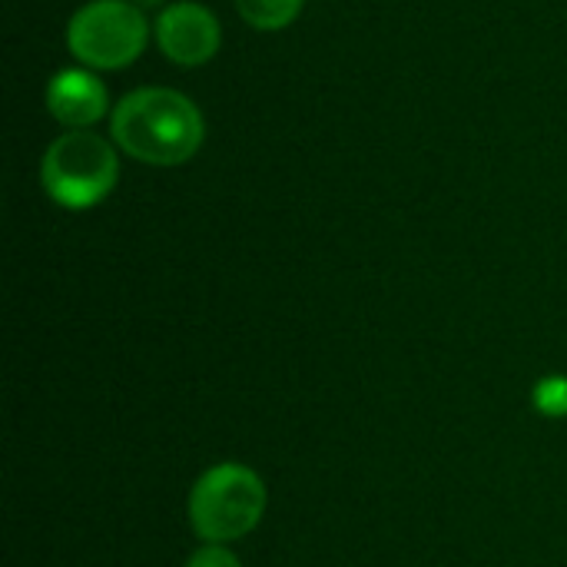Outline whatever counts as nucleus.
Returning a JSON list of instances; mask_svg holds the SVG:
<instances>
[{
	"mask_svg": "<svg viewBox=\"0 0 567 567\" xmlns=\"http://www.w3.org/2000/svg\"><path fill=\"white\" fill-rule=\"evenodd\" d=\"M532 405L545 419H567V375H545L532 389Z\"/></svg>",
	"mask_w": 567,
	"mask_h": 567,
	"instance_id": "nucleus-8",
	"label": "nucleus"
},
{
	"mask_svg": "<svg viewBox=\"0 0 567 567\" xmlns=\"http://www.w3.org/2000/svg\"><path fill=\"white\" fill-rule=\"evenodd\" d=\"M233 3L243 23H249L259 33H279L292 27L306 7V0H233Z\"/></svg>",
	"mask_w": 567,
	"mask_h": 567,
	"instance_id": "nucleus-7",
	"label": "nucleus"
},
{
	"mask_svg": "<svg viewBox=\"0 0 567 567\" xmlns=\"http://www.w3.org/2000/svg\"><path fill=\"white\" fill-rule=\"evenodd\" d=\"M133 3H136L140 10H150V7H159V10H163V7H166V0H133Z\"/></svg>",
	"mask_w": 567,
	"mask_h": 567,
	"instance_id": "nucleus-10",
	"label": "nucleus"
},
{
	"mask_svg": "<svg viewBox=\"0 0 567 567\" xmlns=\"http://www.w3.org/2000/svg\"><path fill=\"white\" fill-rule=\"evenodd\" d=\"M110 140L143 166L189 163L206 143V116L193 96L173 86H136L113 103Z\"/></svg>",
	"mask_w": 567,
	"mask_h": 567,
	"instance_id": "nucleus-1",
	"label": "nucleus"
},
{
	"mask_svg": "<svg viewBox=\"0 0 567 567\" xmlns=\"http://www.w3.org/2000/svg\"><path fill=\"white\" fill-rule=\"evenodd\" d=\"M43 106L63 130H93L113 113L110 86L96 70L80 63L56 70L43 86Z\"/></svg>",
	"mask_w": 567,
	"mask_h": 567,
	"instance_id": "nucleus-6",
	"label": "nucleus"
},
{
	"mask_svg": "<svg viewBox=\"0 0 567 567\" xmlns=\"http://www.w3.org/2000/svg\"><path fill=\"white\" fill-rule=\"evenodd\" d=\"M120 183V150L96 130H63L40 156V186L66 213L100 206Z\"/></svg>",
	"mask_w": 567,
	"mask_h": 567,
	"instance_id": "nucleus-2",
	"label": "nucleus"
},
{
	"mask_svg": "<svg viewBox=\"0 0 567 567\" xmlns=\"http://www.w3.org/2000/svg\"><path fill=\"white\" fill-rule=\"evenodd\" d=\"M153 43L173 66H206L223 47V23L199 0H173L153 17Z\"/></svg>",
	"mask_w": 567,
	"mask_h": 567,
	"instance_id": "nucleus-5",
	"label": "nucleus"
},
{
	"mask_svg": "<svg viewBox=\"0 0 567 567\" xmlns=\"http://www.w3.org/2000/svg\"><path fill=\"white\" fill-rule=\"evenodd\" d=\"M269 508L262 475L243 462H219L206 468L186 498V518L203 545H233L252 535Z\"/></svg>",
	"mask_w": 567,
	"mask_h": 567,
	"instance_id": "nucleus-3",
	"label": "nucleus"
},
{
	"mask_svg": "<svg viewBox=\"0 0 567 567\" xmlns=\"http://www.w3.org/2000/svg\"><path fill=\"white\" fill-rule=\"evenodd\" d=\"M63 40L73 63L113 73L133 66L146 53L153 20L133 0H86L70 13Z\"/></svg>",
	"mask_w": 567,
	"mask_h": 567,
	"instance_id": "nucleus-4",
	"label": "nucleus"
},
{
	"mask_svg": "<svg viewBox=\"0 0 567 567\" xmlns=\"http://www.w3.org/2000/svg\"><path fill=\"white\" fill-rule=\"evenodd\" d=\"M186 567H243V561L229 545H199L186 558Z\"/></svg>",
	"mask_w": 567,
	"mask_h": 567,
	"instance_id": "nucleus-9",
	"label": "nucleus"
}]
</instances>
